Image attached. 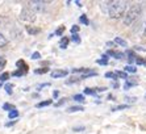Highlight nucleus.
Here are the masks:
<instances>
[{
  "label": "nucleus",
  "mask_w": 146,
  "mask_h": 134,
  "mask_svg": "<svg viewBox=\"0 0 146 134\" xmlns=\"http://www.w3.org/2000/svg\"><path fill=\"white\" fill-rule=\"evenodd\" d=\"M126 1H106L102 3V11L106 12L111 19H120L126 12Z\"/></svg>",
  "instance_id": "1"
},
{
  "label": "nucleus",
  "mask_w": 146,
  "mask_h": 134,
  "mask_svg": "<svg viewBox=\"0 0 146 134\" xmlns=\"http://www.w3.org/2000/svg\"><path fill=\"white\" fill-rule=\"evenodd\" d=\"M141 13H142V4L136 3V4H133V5H130V8L126 11V13L124 15V20H122L124 25H126V27L132 25V24L141 16Z\"/></svg>",
  "instance_id": "2"
},
{
  "label": "nucleus",
  "mask_w": 146,
  "mask_h": 134,
  "mask_svg": "<svg viewBox=\"0 0 146 134\" xmlns=\"http://www.w3.org/2000/svg\"><path fill=\"white\" fill-rule=\"evenodd\" d=\"M36 13H37V12H36L32 7L25 5L20 12V19L27 21V23H34V21H36Z\"/></svg>",
  "instance_id": "3"
},
{
  "label": "nucleus",
  "mask_w": 146,
  "mask_h": 134,
  "mask_svg": "<svg viewBox=\"0 0 146 134\" xmlns=\"http://www.w3.org/2000/svg\"><path fill=\"white\" fill-rule=\"evenodd\" d=\"M28 5L33 8L36 12H37V11H44L45 9V3L44 1H31Z\"/></svg>",
  "instance_id": "4"
},
{
  "label": "nucleus",
  "mask_w": 146,
  "mask_h": 134,
  "mask_svg": "<svg viewBox=\"0 0 146 134\" xmlns=\"http://www.w3.org/2000/svg\"><path fill=\"white\" fill-rule=\"evenodd\" d=\"M67 74H68L67 70H55V71H53L50 75H51V78H53V79H58V78L66 76Z\"/></svg>",
  "instance_id": "5"
},
{
  "label": "nucleus",
  "mask_w": 146,
  "mask_h": 134,
  "mask_svg": "<svg viewBox=\"0 0 146 134\" xmlns=\"http://www.w3.org/2000/svg\"><path fill=\"white\" fill-rule=\"evenodd\" d=\"M16 66L19 67V70H21V68H23V71H25V72H28V70H29V66L27 64V62H25L24 59H19V60H17Z\"/></svg>",
  "instance_id": "6"
},
{
  "label": "nucleus",
  "mask_w": 146,
  "mask_h": 134,
  "mask_svg": "<svg viewBox=\"0 0 146 134\" xmlns=\"http://www.w3.org/2000/svg\"><path fill=\"white\" fill-rule=\"evenodd\" d=\"M107 55H112V57H115L116 59H122V58L125 57V54H124V53L115 51V50H108V51H107Z\"/></svg>",
  "instance_id": "7"
},
{
  "label": "nucleus",
  "mask_w": 146,
  "mask_h": 134,
  "mask_svg": "<svg viewBox=\"0 0 146 134\" xmlns=\"http://www.w3.org/2000/svg\"><path fill=\"white\" fill-rule=\"evenodd\" d=\"M27 32L29 34H32V36H36V34H38L41 32L40 28L37 27H32V25H27Z\"/></svg>",
  "instance_id": "8"
},
{
  "label": "nucleus",
  "mask_w": 146,
  "mask_h": 134,
  "mask_svg": "<svg viewBox=\"0 0 146 134\" xmlns=\"http://www.w3.org/2000/svg\"><path fill=\"white\" fill-rule=\"evenodd\" d=\"M134 86H137V80H132V79H126L125 84H124V88H125V90H129L130 87H134Z\"/></svg>",
  "instance_id": "9"
},
{
  "label": "nucleus",
  "mask_w": 146,
  "mask_h": 134,
  "mask_svg": "<svg viewBox=\"0 0 146 134\" xmlns=\"http://www.w3.org/2000/svg\"><path fill=\"white\" fill-rule=\"evenodd\" d=\"M68 42H70V40H68L67 37L61 38V41H59V47H61V49H67Z\"/></svg>",
  "instance_id": "10"
},
{
  "label": "nucleus",
  "mask_w": 146,
  "mask_h": 134,
  "mask_svg": "<svg viewBox=\"0 0 146 134\" xmlns=\"http://www.w3.org/2000/svg\"><path fill=\"white\" fill-rule=\"evenodd\" d=\"M82 111H84V108L80 107V105H75V107H70L67 109L68 113H72V112H82Z\"/></svg>",
  "instance_id": "11"
},
{
  "label": "nucleus",
  "mask_w": 146,
  "mask_h": 134,
  "mask_svg": "<svg viewBox=\"0 0 146 134\" xmlns=\"http://www.w3.org/2000/svg\"><path fill=\"white\" fill-rule=\"evenodd\" d=\"M99 64H102V66H106V64H108V55L107 54H104L102 57V59H98L96 60Z\"/></svg>",
  "instance_id": "12"
},
{
  "label": "nucleus",
  "mask_w": 146,
  "mask_h": 134,
  "mask_svg": "<svg viewBox=\"0 0 146 134\" xmlns=\"http://www.w3.org/2000/svg\"><path fill=\"white\" fill-rule=\"evenodd\" d=\"M53 104V100H45V101H40L36 107L37 108H44V107H48V105Z\"/></svg>",
  "instance_id": "13"
},
{
  "label": "nucleus",
  "mask_w": 146,
  "mask_h": 134,
  "mask_svg": "<svg viewBox=\"0 0 146 134\" xmlns=\"http://www.w3.org/2000/svg\"><path fill=\"white\" fill-rule=\"evenodd\" d=\"M8 45V40L0 33V47H5Z\"/></svg>",
  "instance_id": "14"
},
{
  "label": "nucleus",
  "mask_w": 146,
  "mask_h": 134,
  "mask_svg": "<svg viewBox=\"0 0 146 134\" xmlns=\"http://www.w3.org/2000/svg\"><path fill=\"white\" fill-rule=\"evenodd\" d=\"M34 72H36L37 75L46 74V72H49V67H42V68H37V70H34Z\"/></svg>",
  "instance_id": "15"
},
{
  "label": "nucleus",
  "mask_w": 146,
  "mask_h": 134,
  "mask_svg": "<svg viewBox=\"0 0 146 134\" xmlns=\"http://www.w3.org/2000/svg\"><path fill=\"white\" fill-rule=\"evenodd\" d=\"M12 88H13V84H11V83H7L5 86H4V90H5V92H7L8 95H12Z\"/></svg>",
  "instance_id": "16"
},
{
  "label": "nucleus",
  "mask_w": 146,
  "mask_h": 134,
  "mask_svg": "<svg viewBox=\"0 0 146 134\" xmlns=\"http://www.w3.org/2000/svg\"><path fill=\"white\" fill-rule=\"evenodd\" d=\"M98 75V72L96 71H90V72H87V74H83L80 76V79H87V78H90V76H96Z\"/></svg>",
  "instance_id": "17"
},
{
  "label": "nucleus",
  "mask_w": 146,
  "mask_h": 134,
  "mask_svg": "<svg viewBox=\"0 0 146 134\" xmlns=\"http://www.w3.org/2000/svg\"><path fill=\"white\" fill-rule=\"evenodd\" d=\"M115 42H116V44H119V45H121V46H124V47L128 45V44H126V41L122 40L121 37H116V38H115Z\"/></svg>",
  "instance_id": "18"
},
{
  "label": "nucleus",
  "mask_w": 146,
  "mask_h": 134,
  "mask_svg": "<svg viewBox=\"0 0 146 134\" xmlns=\"http://www.w3.org/2000/svg\"><path fill=\"white\" fill-rule=\"evenodd\" d=\"M3 109L4 111H13V109H16V108H15V105L13 104H9V103H5V104L3 105Z\"/></svg>",
  "instance_id": "19"
},
{
  "label": "nucleus",
  "mask_w": 146,
  "mask_h": 134,
  "mask_svg": "<svg viewBox=\"0 0 146 134\" xmlns=\"http://www.w3.org/2000/svg\"><path fill=\"white\" fill-rule=\"evenodd\" d=\"M8 79H9V72H7V71L0 75V83H1V82H7Z\"/></svg>",
  "instance_id": "20"
},
{
  "label": "nucleus",
  "mask_w": 146,
  "mask_h": 134,
  "mask_svg": "<svg viewBox=\"0 0 146 134\" xmlns=\"http://www.w3.org/2000/svg\"><path fill=\"white\" fill-rule=\"evenodd\" d=\"M125 71L126 72H132V74H136L137 72V68L134 66H130V64H128V66L125 67Z\"/></svg>",
  "instance_id": "21"
},
{
  "label": "nucleus",
  "mask_w": 146,
  "mask_h": 134,
  "mask_svg": "<svg viewBox=\"0 0 146 134\" xmlns=\"http://www.w3.org/2000/svg\"><path fill=\"white\" fill-rule=\"evenodd\" d=\"M90 68H72V74L74 72H83V74H87V72H90Z\"/></svg>",
  "instance_id": "22"
},
{
  "label": "nucleus",
  "mask_w": 146,
  "mask_h": 134,
  "mask_svg": "<svg viewBox=\"0 0 146 134\" xmlns=\"http://www.w3.org/2000/svg\"><path fill=\"white\" fill-rule=\"evenodd\" d=\"M8 117H9V118H16V117H19V111H17V109H13V111H11L9 113H8Z\"/></svg>",
  "instance_id": "23"
},
{
  "label": "nucleus",
  "mask_w": 146,
  "mask_h": 134,
  "mask_svg": "<svg viewBox=\"0 0 146 134\" xmlns=\"http://www.w3.org/2000/svg\"><path fill=\"white\" fill-rule=\"evenodd\" d=\"M115 74H116V76H117V78H122V79H128V75H126V72H124V71H116Z\"/></svg>",
  "instance_id": "24"
},
{
  "label": "nucleus",
  "mask_w": 146,
  "mask_h": 134,
  "mask_svg": "<svg viewBox=\"0 0 146 134\" xmlns=\"http://www.w3.org/2000/svg\"><path fill=\"white\" fill-rule=\"evenodd\" d=\"M74 100L78 101V103H84V96L83 95H74Z\"/></svg>",
  "instance_id": "25"
},
{
  "label": "nucleus",
  "mask_w": 146,
  "mask_h": 134,
  "mask_svg": "<svg viewBox=\"0 0 146 134\" xmlns=\"http://www.w3.org/2000/svg\"><path fill=\"white\" fill-rule=\"evenodd\" d=\"M65 30H66V28L62 25V27H59L57 30H55V33L54 34H57V36H62V34L65 33Z\"/></svg>",
  "instance_id": "26"
},
{
  "label": "nucleus",
  "mask_w": 146,
  "mask_h": 134,
  "mask_svg": "<svg viewBox=\"0 0 146 134\" xmlns=\"http://www.w3.org/2000/svg\"><path fill=\"white\" fill-rule=\"evenodd\" d=\"M79 21H80L82 24H84V25H88V24H90V21H88V19H87V16H86V15H82L80 19H79Z\"/></svg>",
  "instance_id": "27"
},
{
  "label": "nucleus",
  "mask_w": 146,
  "mask_h": 134,
  "mask_svg": "<svg viewBox=\"0 0 146 134\" xmlns=\"http://www.w3.org/2000/svg\"><path fill=\"white\" fill-rule=\"evenodd\" d=\"M27 74V72H25V71H23V70H16V71H13V72H12V75H13V76H23V75H25Z\"/></svg>",
  "instance_id": "28"
},
{
  "label": "nucleus",
  "mask_w": 146,
  "mask_h": 134,
  "mask_svg": "<svg viewBox=\"0 0 146 134\" xmlns=\"http://www.w3.org/2000/svg\"><path fill=\"white\" fill-rule=\"evenodd\" d=\"M84 94L86 95H96V90L95 88H86Z\"/></svg>",
  "instance_id": "29"
},
{
  "label": "nucleus",
  "mask_w": 146,
  "mask_h": 134,
  "mask_svg": "<svg viewBox=\"0 0 146 134\" xmlns=\"http://www.w3.org/2000/svg\"><path fill=\"white\" fill-rule=\"evenodd\" d=\"M71 41L75 42V44H80V37H79L78 34H72L71 36Z\"/></svg>",
  "instance_id": "30"
},
{
  "label": "nucleus",
  "mask_w": 146,
  "mask_h": 134,
  "mask_svg": "<svg viewBox=\"0 0 146 134\" xmlns=\"http://www.w3.org/2000/svg\"><path fill=\"white\" fill-rule=\"evenodd\" d=\"M79 80H80V78H71V79H70V80H67L66 83H67V84H72V83H78Z\"/></svg>",
  "instance_id": "31"
},
{
  "label": "nucleus",
  "mask_w": 146,
  "mask_h": 134,
  "mask_svg": "<svg viewBox=\"0 0 146 134\" xmlns=\"http://www.w3.org/2000/svg\"><path fill=\"white\" fill-rule=\"evenodd\" d=\"M40 58H41V54L38 53V51H34V53L32 54V59L37 60V59H40Z\"/></svg>",
  "instance_id": "32"
},
{
  "label": "nucleus",
  "mask_w": 146,
  "mask_h": 134,
  "mask_svg": "<svg viewBox=\"0 0 146 134\" xmlns=\"http://www.w3.org/2000/svg\"><path fill=\"white\" fill-rule=\"evenodd\" d=\"M106 78H109V79H117L115 72H106Z\"/></svg>",
  "instance_id": "33"
},
{
  "label": "nucleus",
  "mask_w": 146,
  "mask_h": 134,
  "mask_svg": "<svg viewBox=\"0 0 146 134\" xmlns=\"http://www.w3.org/2000/svg\"><path fill=\"white\" fill-rule=\"evenodd\" d=\"M5 63H7V60L4 57H0V68H4L5 67Z\"/></svg>",
  "instance_id": "34"
},
{
  "label": "nucleus",
  "mask_w": 146,
  "mask_h": 134,
  "mask_svg": "<svg viewBox=\"0 0 146 134\" xmlns=\"http://www.w3.org/2000/svg\"><path fill=\"white\" fill-rule=\"evenodd\" d=\"M136 63H137V64H145V59L137 55V58H136Z\"/></svg>",
  "instance_id": "35"
},
{
  "label": "nucleus",
  "mask_w": 146,
  "mask_h": 134,
  "mask_svg": "<svg viewBox=\"0 0 146 134\" xmlns=\"http://www.w3.org/2000/svg\"><path fill=\"white\" fill-rule=\"evenodd\" d=\"M125 108H129V105H119V107L113 108L112 111H113V112H115V111H121V109H125Z\"/></svg>",
  "instance_id": "36"
},
{
  "label": "nucleus",
  "mask_w": 146,
  "mask_h": 134,
  "mask_svg": "<svg viewBox=\"0 0 146 134\" xmlns=\"http://www.w3.org/2000/svg\"><path fill=\"white\" fill-rule=\"evenodd\" d=\"M78 32H79V27H78V25H74V27L71 28V33L72 34H76Z\"/></svg>",
  "instance_id": "37"
},
{
  "label": "nucleus",
  "mask_w": 146,
  "mask_h": 134,
  "mask_svg": "<svg viewBox=\"0 0 146 134\" xmlns=\"http://www.w3.org/2000/svg\"><path fill=\"white\" fill-rule=\"evenodd\" d=\"M48 86H50L49 83H44V84H38L37 86V90L38 91H41V88H44V87H48Z\"/></svg>",
  "instance_id": "38"
},
{
  "label": "nucleus",
  "mask_w": 146,
  "mask_h": 134,
  "mask_svg": "<svg viewBox=\"0 0 146 134\" xmlns=\"http://www.w3.org/2000/svg\"><path fill=\"white\" fill-rule=\"evenodd\" d=\"M65 103H66V99H62L61 101H58L57 104H55V107H61V105H62V104H65Z\"/></svg>",
  "instance_id": "39"
},
{
  "label": "nucleus",
  "mask_w": 146,
  "mask_h": 134,
  "mask_svg": "<svg viewBox=\"0 0 146 134\" xmlns=\"http://www.w3.org/2000/svg\"><path fill=\"white\" fill-rule=\"evenodd\" d=\"M84 130V126H80V127H74V131H82Z\"/></svg>",
  "instance_id": "40"
},
{
  "label": "nucleus",
  "mask_w": 146,
  "mask_h": 134,
  "mask_svg": "<svg viewBox=\"0 0 146 134\" xmlns=\"http://www.w3.org/2000/svg\"><path fill=\"white\" fill-rule=\"evenodd\" d=\"M15 122H16V121H11V122H7V124H5V126L9 127V126H12V125H15Z\"/></svg>",
  "instance_id": "41"
},
{
  "label": "nucleus",
  "mask_w": 146,
  "mask_h": 134,
  "mask_svg": "<svg viewBox=\"0 0 146 134\" xmlns=\"http://www.w3.org/2000/svg\"><path fill=\"white\" fill-rule=\"evenodd\" d=\"M126 100H128V101H132V103H133V101H136V97H126Z\"/></svg>",
  "instance_id": "42"
},
{
  "label": "nucleus",
  "mask_w": 146,
  "mask_h": 134,
  "mask_svg": "<svg viewBox=\"0 0 146 134\" xmlns=\"http://www.w3.org/2000/svg\"><path fill=\"white\" fill-rule=\"evenodd\" d=\"M113 88H119V83L116 82V83H113Z\"/></svg>",
  "instance_id": "43"
},
{
  "label": "nucleus",
  "mask_w": 146,
  "mask_h": 134,
  "mask_svg": "<svg viewBox=\"0 0 146 134\" xmlns=\"http://www.w3.org/2000/svg\"><path fill=\"white\" fill-rule=\"evenodd\" d=\"M53 95H54V97H58V95H59V92H58V91H54V94H53Z\"/></svg>",
  "instance_id": "44"
},
{
  "label": "nucleus",
  "mask_w": 146,
  "mask_h": 134,
  "mask_svg": "<svg viewBox=\"0 0 146 134\" xmlns=\"http://www.w3.org/2000/svg\"><path fill=\"white\" fill-rule=\"evenodd\" d=\"M75 3H76V5H78V7H82V3H80V1H75Z\"/></svg>",
  "instance_id": "45"
},
{
  "label": "nucleus",
  "mask_w": 146,
  "mask_h": 134,
  "mask_svg": "<svg viewBox=\"0 0 146 134\" xmlns=\"http://www.w3.org/2000/svg\"><path fill=\"white\" fill-rule=\"evenodd\" d=\"M143 34H145V37H146V23H145V28H143Z\"/></svg>",
  "instance_id": "46"
},
{
  "label": "nucleus",
  "mask_w": 146,
  "mask_h": 134,
  "mask_svg": "<svg viewBox=\"0 0 146 134\" xmlns=\"http://www.w3.org/2000/svg\"><path fill=\"white\" fill-rule=\"evenodd\" d=\"M0 87H1V83H0Z\"/></svg>",
  "instance_id": "47"
}]
</instances>
